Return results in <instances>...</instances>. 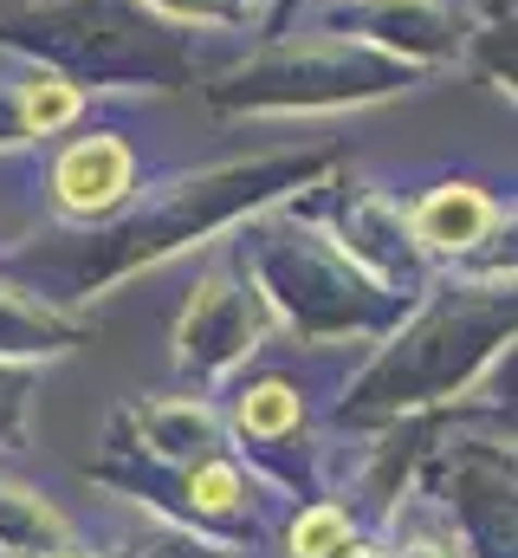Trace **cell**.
Wrapping results in <instances>:
<instances>
[{"instance_id": "3957f363", "label": "cell", "mask_w": 518, "mask_h": 558, "mask_svg": "<svg viewBox=\"0 0 518 558\" xmlns=\"http://www.w3.org/2000/svg\"><path fill=\"white\" fill-rule=\"evenodd\" d=\"M240 422H247L254 435H279V428H292V422H298V397H292L285 384H259L254 397L240 403Z\"/></svg>"}, {"instance_id": "7a4b0ae2", "label": "cell", "mask_w": 518, "mask_h": 558, "mask_svg": "<svg viewBox=\"0 0 518 558\" xmlns=\"http://www.w3.org/2000/svg\"><path fill=\"white\" fill-rule=\"evenodd\" d=\"M486 221H493V215H486V202H480L473 189L434 195V202L421 208V234H428V241H441V247H467V241H473Z\"/></svg>"}, {"instance_id": "5b68a950", "label": "cell", "mask_w": 518, "mask_h": 558, "mask_svg": "<svg viewBox=\"0 0 518 558\" xmlns=\"http://www.w3.org/2000/svg\"><path fill=\"white\" fill-rule=\"evenodd\" d=\"M402 558H447V553H441V546H408Z\"/></svg>"}, {"instance_id": "6da1fadb", "label": "cell", "mask_w": 518, "mask_h": 558, "mask_svg": "<svg viewBox=\"0 0 518 558\" xmlns=\"http://www.w3.org/2000/svg\"><path fill=\"white\" fill-rule=\"evenodd\" d=\"M124 182H130V156L118 143H85V149H72L65 169H59V189H65L72 208H104V202L124 195Z\"/></svg>"}, {"instance_id": "277c9868", "label": "cell", "mask_w": 518, "mask_h": 558, "mask_svg": "<svg viewBox=\"0 0 518 558\" xmlns=\"http://www.w3.org/2000/svg\"><path fill=\"white\" fill-rule=\"evenodd\" d=\"M344 539H350L344 513L318 507V513H305V520H298V533H292V553H298V558H337V553H344Z\"/></svg>"}]
</instances>
